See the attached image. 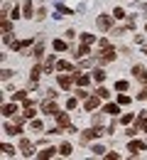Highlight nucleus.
<instances>
[{
	"label": "nucleus",
	"instance_id": "39448f33",
	"mask_svg": "<svg viewBox=\"0 0 147 160\" xmlns=\"http://www.w3.org/2000/svg\"><path fill=\"white\" fill-rule=\"evenodd\" d=\"M74 81H76V74H71V77H69V74H62V77H59V86H62V89H71Z\"/></svg>",
	"mask_w": 147,
	"mask_h": 160
},
{
	"label": "nucleus",
	"instance_id": "a19ab883",
	"mask_svg": "<svg viewBox=\"0 0 147 160\" xmlns=\"http://www.w3.org/2000/svg\"><path fill=\"white\" fill-rule=\"evenodd\" d=\"M145 30H147V22H145Z\"/></svg>",
	"mask_w": 147,
	"mask_h": 160
},
{
	"label": "nucleus",
	"instance_id": "e433bc0d",
	"mask_svg": "<svg viewBox=\"0 0 147 160\" xmlns=\"http://www.w3.org/2000/svg\"><path fill=\"white\" fill-rule=\"evenodd\" d=\"M76 96H79V99H88V94H86L84 89H76Z\"/></svg>",
	"mask_w": 147,
	"mask_h": 160
},
{
	"label": "nucleus",
	"instance_id": "412c9836",
	"mask_svg": "<svg viewBox=\"0 0 147 160\" xmlns=\"http://www.w3.org/2000/svg\"><path fill=\"white\" fill-rule=\"evenodd\" d=\"M57 69H59V72H69V69H74V64H71V62H57Z\"/></svg>",
	"mask_w": 147,
	"mask_h": 160
},
{
	"label": "nucleus",
	"instance_id": "4c0bfd02",
	"mask_svg": "<svg viewBox=\"0 0 147 160\" xmlns=\"http://www.w3.org/2000/svg\"><path fill=\"white\" fill-rule=\"evenodd\" d=\"M137 99H140V101H147V89H142V91L137 94Z\"/></svg>",
	"mask_w": 147,
	"mask_h": 160
},
{
	"label": "nucleus",
	"instance_id": "f704fd0d",
	"mask_svg": "<svg viewBox=\"0 0 147 160\" xmlns=\"http://www.w3.org/2000/svg\"><path fill=\"white\" fill-rule=\"evenodd\" d=\"M66 108L74 111V108H76V99H69V101H66Z\"/></svg>",
	"mask_w": 147,
	"mask_h": 160
},
{
	"label": "nucleus",
	"instance_id": "b1692460",
	"mask_svg": "<svg viewBox=\"0 0 147 160\" xmlns=\"http://www.w3.org/2000/svg\"><path fill=\"white\" fill-rule=\"evenodd\" d=\"M57 67V62H54V57H47V62H44V72H52Z\"/></svg>",
	"mask_w": 147,
	"mask_h": 160
},
{
	"label": "nucleus",
	"instance_id": "7c9ffc66",
	"mask_svg": "<svg viewBox=\"0 0 147 160\" xmlns=\"http://www.w3.org/2000/svg\"><path fill=\"white\" fill-rule=\"evenodd\" d=\"M118 103H120V106H127V103H130V96H127V94H120V96H118Z\"/></svg>",
	"mask_w": 147,
	"mask_h": 160
},
{
	"label": "nucleus",
	"instance_id": "7ed1b4c3",
	"mask_svg": "<svg viewBox=\"0 0 147 160\" xmlns=\"http://www.w3.org/2000/svg\"><path fill=\"white\" fill-rule=\"evenodd\" d=\"M20 150H22V155L32 158V153H34V145H32V140H30V138H22V140H20Z\"/></svg>",
	"mask_w": 147,
	"mask_h": 160
},
{
	"label": "nucleus",
	"instance_id": "72a5a7b5",
	"mask_svg": "<svg viewBox=\"0 0 147 160\" xmlns=\"http://www.w3.org/2000/svg\"><path fill=\"white\" fill-rule=\"evenodd\" d=\"M32 128H34V131H42V121L34 118V121H32Z\"/></svg>",
	"mask_w": 147,
	"mask_h": 160
},
{
	"label": "nucleus",
	"instance_id": "aec40b11",
	"mask_svg": "<svg viewBox=\"0 0 147 160\" xmlns=\"http://www.w3.org/2000/svg\"><path fill=\"white\" fill-rule=\"evenodd\" d=\"M42 54H44V42H37V44H34V54H32V57H34V59H39Z\"/></svg>",
	"mask_w": 147,
	"mask_h": 160
},
{
	"label": "nucleus",
	"instance_id": "58836bf2",
	"mask_svg": "<svg viewBox=\"0 0 147 160\" xmlns=\"http://www.w3.org/2000/svg\"><path fill=\"white\" fill-rule=\"evenodd\" d=\"M44 15H47V10H44V8H42V10H37V15H34V18H37V20H42Z\"/></svg>",
	"mask_w": 147,
	"mask_h": 160
},
{
	"label": "nucleus",
	"instance_id": "a211bd4d",
	"mask_svg": "<svg viewBox=\"0 0 147 160\" xmlns=\"http://www.w3.org/2000/svg\"><path fill=\"white\" fill-rule=\"evenodd\" d=\"M22 12H25V18H30V20H32V0H25V5H22Z\"/></svg>",
	"mask_w": 147,
	"mask_h": 160
},
{
	"label": "nucleus",
	"instance_id": "c756f323",
	"mask_svg": "<svg viewBox=\"0 0 147 160\" xmlns=\"http://www.w3.org/2000/svg\"><path fill=\"white\" fill-rule=\"evenodd\" d=\"M81 42H84V44H93L96 37H93V35H81Z\"/></svg>",
	"mask_w": 147,
	"mask_h": 160
},
{
	"label": "nucleus",
	"instance_id": "423d86ee",
	"mask_svg": "<svg viewBox=\"0 0 147 160\" xmlns=\"http://www.w3.org/2000/svg\"><path fill=\"white\" fill-rule=\"evenodd\" d=\"M98 103H101V96H98V94H96V96H91V99H86V103H84V108H86V111H88V113H91V111H93V108H98Z\"/></svg>",
	"mask_w": 147,
	"mask_h": 160
},
{
	"label": "nucleus",
	"instance_id": "f8f14e48",
	"mask_svg": "<svg viewBox=\"0 0 147 160\" xmlns=\"http://www.w3.org/2000/svg\"><path fill=\"white\" fill-rule=\"evenodd\" d=\"M132 74H135V79H140V81H145V84H147V72L140 67V64H137V67H132Z\"/></svg>",
	"mask_w": 147,
	"mask_h": 160
},
{
	"label": "nucleus",
	"instance_id": "cd10ccee",
	"mask_svg": "<svg viewBox=\"0 0 147 160\" xmlns=\"http://www.w3.org/2000/svg\"><path fill=\"white\" fill-rule=\"evenodd\" d=\"M91 153H93V155H105V148H103V145H93Z\"/></svg>",
	"mask_w": 147,
	"mask_h": 160
},
{
	"label": "nucleus",
	"instance_id": "9d476101",
	"mask_svg": "<svg viewBox=\"0 0 147 160\" xmlns=\"http://www.w3.org/2000/svg\"><path fill=\"white\" fill-rule=\"evenodd\" d=\"M0 30H2V35L12 32V22L7 20V15H0Z\"/></svg>",
	"mask_w": 147,
	"mask_h": 160
},
{
	"label": "nucleus",
	"instance_id": "0eeeda50",
	"mask_svg": "<svg viewBox=\"0 0 147 160\" xmlns=\"http://www.w3.org/2000/svg\"><path fill=\"white\" fill-rule=\"evenodd\" d=\"M147 145L142 140H130V145H127V150H130V155H137V150H145Z\"/></svg>",
	"mask_w": 147,
	"mask_h": 160
},
{
	"label": "nucleus",
	"instance_id": "c9c22d12",
	"mask_svg": "<svg viewBox=\"0 0 147 160\" xmlns=\"http://www.w3.org/2000/svg\"><path fill=\"white\" fill-rule=\"evenodd\" d=\"M10 77H12V72H10V69H2V81H7Z\"/></svg>",
	"mask_w": 147,
	"mask_h": 160
},
{
	"label": "nucleus",
	"instance_id": "a878e982",
	"mask_svg": "<svg viewBox=\"0 0 147 160\" xmlns=\"http://www.w3.org/2000/svg\"><path fill=\"white\" fill-rule=\"evenodd\" d=\"M52 47H54L57 52H64V49H66V42H62V40H54V44H52Z\"/></svg>",
	"mask_w": 147,
	"mask_h": 160
},
{
	"label": "nucleus",
	"instance_id": "1a4fd4ad",
	"mask_svg": "<svg viewBox=\"0 0 147 160\" xmlns=\"http://www.w3.org/2000/svg\"><path fill=\"white\" fill-rule=\"evenodd\" d=\"M30 44H32V37H27V40H20V42H12V49H15V52H25Z\"/></svg>",
	"mask_w": 147,
	"mask_h": 160
},
{
	"label": "nucleus",
	"instance_id": "473e14b6",
	"mask_svg": "<svg viewBox=\"0 0 147 160\" xmlns=\"http://www.w3.org/2000/svg\"><path fill=\"white\" fill-rule=\"evenodd\" d=\"M96 94H98V96H101V99H108V96H110V91H108V89H103V86H101V89H98V91H96Z\"/></svg>",
	"mask_w": 147,
	"mask_h": 160
},
{
	"label": "nucleus",
	"instance_id": "dca6fc26",
	"mask_svg": "<svg viewBox=\"0 0 147 160\" xmlns=\"http://www.w3.org/2000/svg\"><path fill=\"white\" fill-rule=\"evenodd\" d=\"M5 133H10V136H17V133H22V128L15 123V126H10V123H5V128H2Z\"/></svg>",
	"mask_w": 147,
	"mask_h": 160
},
{
	"label": "nucleus",
	"instance_id": "6ab92c4d",
	"mask_svg": "<svg viewBox=\"0 0 147 160\" xmlns=\"http://www.w3.org/2000/svg\"><path fill=\"white\" fill-rule=\"evenodd\" d=\"M42 72H44L42 67H34V69L30 72V81H34V84H37V79H39V74H42Z\"/></svg>",
	"mask_w": 147,
	"mask_h": 160
},
{
	"label": "nucleus",
	"instance_id": "2f4dec72",
	"mask_svg": "<svg viewBox=\"0 0 147 160\" xmlns=\"http://www.w3.org/2000/svg\"><path fill=\"white\" fill-rule=\"evenodd\" d=\"M2 153L10 158V155H15V148H12V145H2Z\"/></svg>",
	"mask_w": 147,
	"mask_h": 160
},
{
	"label": "nucleus",
	"instance_id": "9b49d317",
	"mask_svg": "<svg viewBox=\"0 0 147 160\" xmlns=\"http://www.w3.org/2000/svg\"><path fill=\"white\" fill-rule=\"evenodd\" d=\"M98 27H101V30H110V27H113V18L101 15V18H98Z\"/></svg>",
	"mask_w": 147,
	"mask_h": 160
},
{
	"label": "nucleus",
	"instance_id": "4468645a",
	"mask_svg": "<svg viewBox=\"0 0 147 160\" xmlns=\"http://www.w3.org/2000/svg\"><path fill=\"white\" fill-rule=\"evenodd\" d=\"M57 153H59L57 148H44L42 153H37V158H42V160H49L52 155H57Z\"/></svg>",
	"mask_w": 147,
	"mask_h": 160
},
{
	"label": "nucleus",
	"instance_id": "bb28decb",
	"mask_svg": "<svg viewBox=\"0 0 147 160\" xmlns=\"http://www.w3.org/2000/svg\"><path fill=\"white\" fill-rule=\"evenodd\" d=\"M113 18H115V20H123V18H125V10H123V8H115V10H113Z\"/></svg>",
	"mask_w": 147,
	"mask_h": 160
},
{
	"label": "nucleus",
	"instance_id": "20e7f679",
	"mask_svg": "<svg viewBox=\"0 0 147 160\" xmlns=\"http://www.w3.org/2000/svg\"><path fill=\"white\" fill-rule=\"evenodd\" d=\"M113 59H115V49L113 47H105L103 52H101V57H98L101 64H108V62H113Z\"/></svg>",
	"mask_w": 147,
	"mask_h": 160
},
{
	"label": "nucleus",
	"instance_id": "2eb2a0df",
	"mask_svg": "<svg viewBox=\"0 0 147 160\" xmlns=\"http://www.w3.org/2000/svg\"><path fill=\"white\" fill-rule=\"evenodd\" d=\"M15 113H17V106H15V103H5V106H2V116L10 118V116H15Z\"/></svg>",
	"mask_w": 147,
	"mask_h": 160
},
{
	"label": "nucleus",
	"instance_id": "ea45409f",
	"mask_svg": "<svg viewBox=\"0 0 147 160\" xmlns=\"http://www.w3.org/2000/svg\"><path fill=\"white\" fill-rule=\"evenodd\" d=\"M142 54H145V57H147V47H145V52H142Z\"/></svg>",
	"mask_w": 147,
	"mask_h": 160
},
{
	"label": "nucleus",
	"instance_id": "f3484780",
	"mask_svg": "<svg viewBox=\"0 0 147 160\" xmlns=\"http://www.w3.org/2000/svg\"><path fill=\"white\" fill-rule=\"evenodd\" d=\"M76 84H79V86H88V84H91V77H88V74H76Z\"/></svg>",
	"mask_w": 147,
	"mask_h": 160
},
{
	"label": "nucleus",
	"instance_id": "393cba45",
	"mask_svg": "<svg viewBox=\"0 0 147 160\" xmlns=\"http://www.w3.org/2000/svg\"><path fill=\"white\" fill-rule=\"evenodd\" d=\"M127 86H130V84H127L125 79H120V81H115V89H118V91H127Z\"/></svg>",
	"mask_w": 147,
	"mask_h": 160
},
{
	"label": "nucleus",
	"instance_id": "f257e3e1",
	"mask_svg": "<svg viewBox=\"0 0 147 160\" xmlns=\"http://www.w3.org/2000/svg\"><path fill=\"white\" fill-rule=\"evenodd\" d=\"M101 136H108V128H101V126H93V128L84 131V136H81V143H88V140H93V138H101Z\"/></svg>",
	"mask_w": 147,
	"mask_h": 160
},
{
	"label": "nucleus",
	"instance_id": "ddd939ff",
	"mask_svg": "<svg viewBox=\"0 0 147 160\" xmlns=\"http://www.w3.org/2000/svg\"><path fill=\"white\" fill-rule=\"evenodd\" d=\"M118 106H120V103H105V106H103V113H108V116H118V111H120Z\"/></svg>",
	"mask_w": 147,
	"mask_h": 160
},
{
	"label": "nucleus",
	"instance_id": "79ce46f5",
	"mask_svg": "<svg viewBox=\"0 0 147 160\" xmlns=\"http://www.w3.org/2000/svg\"><path fill=\"white\" fill-rule=\"evenodd\" d=\"M57 2H59V0H57Z\"/></svg>",
	"mask_w": 147,
	"mask_h": 160
},
{
	"label": "nucleus",
	"instance_id": "5701e85b",
	"mask_svg": "<svg viewBox=\"0 0 147 160\" xmlns=\"http://www.w3.org/2000/svg\"><path fill=\"white\" fill-rule=\"evenodd\" d=\"M105 77H108V74H105L103 69H93V79L98 81V84H101V81H105Z\"/></svg>",
	"mask_w": 147,
	"mask_h": 160
},
{
	"label": "nucleus",
	"instance_id": "6e6552de",
	"mask_svg": "<svg viewBox=\"0 0 147 160\" xmlns=\"http://www.w3.org/2000/svg\"><path fill=\"white\" fill-rule=\"evenodd\" d=\"M57 126H62V128H71V118H69L64 111H59V113H57Z\"/></svg>",
	"mask_w": 147,
	"mask_h": 160
},
{
	"label": "nucleus",
	"instance_id": "c85d7f7f",
	"mask_svg": "<svg viewBox=\"0 0 147 160\" xmlns=\"http://www.w3.org/2000/svg\"><path fill=\"white\" fill-rule=\"evenodd\" d=\"M12 99H15V101H25V99H27V91H15Z\"/></svg>",
	"mask_w": 147,
	"mask_h": 160
},
{
	"label": "nucleus",
	"instance_id": "f03ea898",
	"mask_svg": "<svg viewBox=\"0 0 147 160\" xmlns=\"http://www.w3.org/2000/svg\"><path fill=\"white\" fill-rule=\"evenodd\" d=\"M42 111H44V113H49V116H57V113H59V106H57L54 99L49 96L47 101H42Z\"/></svg>",
	"mask_w": 147,
	"mask_h": 160
},
{
	"label": "nucleus",
	"instance_id": "4be33fe9",
	"mask_svg": "<svg viewBox=\"0 0 147 160\" xmlns=\"http://www.w3.org/2000/svg\"><path fill=\"white\" fill-rule=\"evenodd\" d=\"M71 153H74V150H71V143H62V148H59V155H66V158H69Z\"/></svg>",
	"mask_w": 147,
	"mask_h": 160
}]
</instances>
